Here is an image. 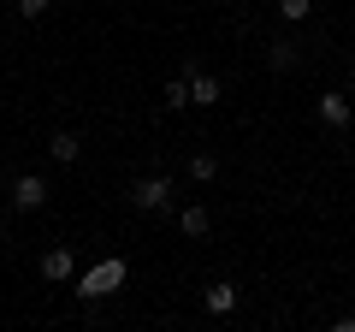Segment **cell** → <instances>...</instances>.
Here are the masks:
<instances>
[{
  "mask_svg": "<svg viewBox=\"0 0 355 332\" xmlns=\"http://www.w3.org/2000/svg\"><path fill=\"white\" fill-rule=\"evenodd\" d=\"M48 154H53L60 166H71L77 154H83V137H77V131H53V137H48Z\"/></svg>",
  "mask_w": 355,
  "mask_h": 332,
  "instance_id": "8fae6325",
  "label": "cell"
},
{
  "mask_svg": "<svg viewBox=\"0 0 355 332\" xmlns=\"http://www.w3.org/2000/svg\"><path fill=\"white\" fill-rule=\"evenodd\" d=\"M125 279H130L125 256H107V261H95V267L77 279V297H83V303H107L113 291H125Z\"/></svg>",
  "mask_w": 355,
  "mask_h": 332,
  "instance_id": "6da1fadb",
  "label": "cell"
},
{
  "mask_svg": "<svg viewBox=\"0 0 355 332\" xmlns=\"http://www.w3.org/2000/svg\"><path fill=\"white\" fill-rule=\"evenodd\" d=\"M202 308H207V315H231V308H237V285H225V279L207 285V291H202Z\"/></svg>",
  "mask_w": 355,
  "mask_h": 332,
  "instance_id": "30bf717a",
  "label": "cell"
},
{
  "mask_svg": "<svg viewBox=\"0 0 355 332\" xmlns=\"http://www.w3.org/2000/svg\"><path fill=\"white\" fill-rule=\"evenodd\" d=\"M266 65H272V72H296V65H302V42L296 36H272L266 42Z\"/></svg>",
  "mask_w": 355,
  "mask_h": 332,
  "instance_id": "5b68a950",
  "label": "cell"
},
{
  "mask_svg": "<svg viewBox=\"0 0 355 332\" xmlns=\"http://www.w3.org/2000/svg\"><path fill=\"white\" fill-rule=\"evenodd\" d=\"M314 119H320L326 131H343V125L355 119V107L343 101V90H326V95H314Z\"/></svg>",
  "mask_w": 355,
  "mask_h": 332,
  "instance_id": "277c9868",
  "label": "cell"
},
{
  "mask_svg": "<svg viewBox=\"0 0 355 332\" xmlns=\"http://www.w3.org/2000/svg\"><path fill=\"white\" fill-rule=\"evenodd\" d=\"M172 196H178V184L166 179V172L130 184V208H137V214H166V208H172Z\"/></svg>",
  "mask_w": 355,
  "mask_h": 332,
  "instance_id": "7a4b0ae2",
  "label": "cell"
},
{
  "mask_svg": "<svg viewBox=\"0 0 355 332\" xmlns=\"http://www.w3.org/2000/svg\"><path fill=\"white\" fill-rule=\"evenodd\" d=\"M219 95H225V83L214 72H190V101L196 107H219Z\"/></svg>",
  "mask_w": 355,
  "mask_h": 332,
  "instance_id": "52a82bcc",
  "label": "cell"
},
{
  "mask_svg": "<svg viewBox=\"0 0 355 332\" xmlns=\"http://www.w3.org/2000/svg\"><path fill=\"white\" fill-rule=\"evenodd\" d=\"M160 107H166V113H184V107H196V101H190V72H184V77H166Z\"/></svg>",
  "mask_w": 355,
  "mask_h": 332,
  "instance_id": "9c48e42d",
  "label": "cell"
},
{
  "mask_svg": "<svg viewBox=\"0 0 355 332\" xmlns=\"http://www.w3.org/2000/svg\"><path fill=\"white\" fill-rule=\"evenodd\" d=\"M0 238H6V214H0Z\"/></svg>",
  "mask_w": 355,
  "mask_h": 332,
  "instance_id": "9a60e30c",
  "label": "cell"
},
{
  "mask_svg": "<svg viewBox=\"0 0 355 332\" xmlns=\"http://www.w3.org/2000/svg\"><path fill=\"white\" fill-rule=\"evenodd\" d=\"M48 179H42V172H24V179H12V208L18 214H42V208H48Z\"/></svg>",
  "mask_w": 355,
  "mask_h": 332,
  "instance_id": "3957f363",
  "label": "cell"
},
{
  "mask_svg": "<svg viewBox=\"0 0 355 332\" xmlns=\"http://www.w3.org/2000/svg\"><path fill=\"white\" fill-rule=\"evenodd\" d=\"M36 267H42V279H48V285H71V279H77V261H71V249H48V256H42Z\"/></svg>",
  "mask_w": 355,
  "mask_h": 332,
  "instance_id": "8992f818",
  "label": "cell"
},
{
  "mask_svg": "<svg viewBox=\"0 0 355 332\" xmlns=\"http://www.w3.org/2000/svg\"><path fill=\"white\" fill-rule=\"evenodd\" d=\"M184 172H190L196 184H214V179H219V160H214V154H207V149H196L190 160H184Z\"/></svg>",
  "mask_w": 355,
  "mask_h": 332,
  "instance_id": "7c38bea8",
  "label": "cell"
},
{
  "mask_svg": "<svg viewBox=\"0 0 355 332\" xmlns=\"http://www.w3.org/2000/svg\"><path fill=\"white\" fill-rule=\"evenodd\" d=\"M207 226H214L207 202H190V208H178V231H184V238H207Z\"/></svg>",
  "mask_w": 355,
  "mask_h": 332,
  "instance_id": "ba28073f",
  "label": "cell"
},
{
  "mask_svg": "<svg viewBox=\"0 0 355 332\" xmlns=\"http://www.w3.org/2000/svg\"><path fill=\"white\" fill-rule=\"evenodd\" d=\"M308 13H314V0H279V18H284V24H302Z\"/></svg>",
  "mask_w": 355,
  "mask_h": 332,
  "instance_id": "4fadbf2b",
  "label": "cell"
},
{
  "mask_svg": "<svg viewBox=\"0 0 355 332\" xmlns=\"http://www.w3.org/2000/svg\"><path fill=\"white\" fill-rule=\"evenodd\" d=\"M48 6H53V0H18V13H24V18H48Z\"/></svg>",
  "mask_w": 355,
  "mask_h": 332,
  "instance_id": "5bb4252c",
  "label": "cell"
}]
</instances>
